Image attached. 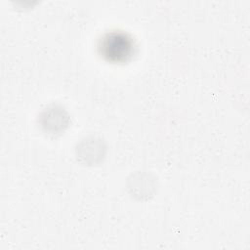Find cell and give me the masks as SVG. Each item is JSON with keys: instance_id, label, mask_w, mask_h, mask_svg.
Returning <instances> with one entry per match:
<instances>
[{"instance_id": "obj_2", "label": "cell", "mask_w": 250, "mask_h": 250, "mask_svg": "<svg viewBox=\"0 0 250 250\" xmlns=\"http://www.w3.org/2000/svg\"><path fill=\"white\" fill-rule=\"evenodd\" d=\"M38 121L45 133L56 136L64 132L70 119L67 111L62 106L52 104L40 112Z\"/></svg>"}, {"instance_id": "obj_4", "label": "cell", "mask_w": 250, "mask_h": 250, "mask_svg": "<svg viewBox=\"0 0 250 250\" xmlns=\"http://www.w3.org/2000/svg\"><path fill=\"white\" fill-rule=\"evenodd\" d=\"M128 188L132 190V194L139 199L143 197L147 198L155 190V181L150 174L136 173L129 179Z\"/></svg>"}, {"instance_id": "obj_1", "label": "cell", "mask_w": 250, "mask_h": 250, "mask_svg": "<svg viewBox=\"0 0 250 250\" xmlns=\"http://www.w3.org/2000/svg\"><path fill=\"white\" fill-rule=\"evenodd\" d=\"M135 48L133 38L119 30L106 32L99 42V52L102 57L114 63L129 61L135 54Z\"/></svg>"}, {"instance_id": "obj_3", "label": "cell", "mask_w": 250, "mask_h": 250, "mask_svg": "<svg viewBox=\"0 0 250 250\" xmlns=\"http://www.w3.org/2000/svg\"><path fill=\"white\" fill-rule=\"evenodd\" d=\"M104 153L105 146L104 141L96 137L85 138L76 147L77 159L87 165L98 163L103 159Z\"/></svg>"}]
</instances>
